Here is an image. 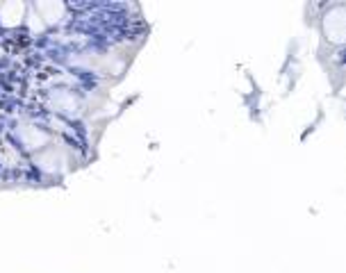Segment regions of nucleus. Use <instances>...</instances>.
Returning <instances> with one entry per match:
<instances>
[{
	"mask_svg": "<svg viewBox=\"0 0 346 273\" xmlns=\"http://www.w3.org/2000/svg\"><path fill=\"white\" fill-rule=\"evenodd\" d=\"M21 14H23V5L21 2H7L0 7V18L5 25H16L21 21Z\"/></svg>",
	"mask_w": 346,
	"mask_h": 273,
	"instance_id": "1",
	"label": "nucleus"
},
{
	"mask_svg": "<svg viewBox=\"0 0 346 273\" xmlns=\"http://www.w3.org/2000/svg\"><path fill=\"white\" fill-rule=\"evenodd\" d=\"M28 18H30V28L32 30H37V32H39V30H44V23L39 21L41 16H39L37 12H30V16H28Z\"/></svg>",
	"mask_w": 346,
	"mask_h": 273,
	"instance_id": "2",
	"label": "nucleus"
}]
</instances>
